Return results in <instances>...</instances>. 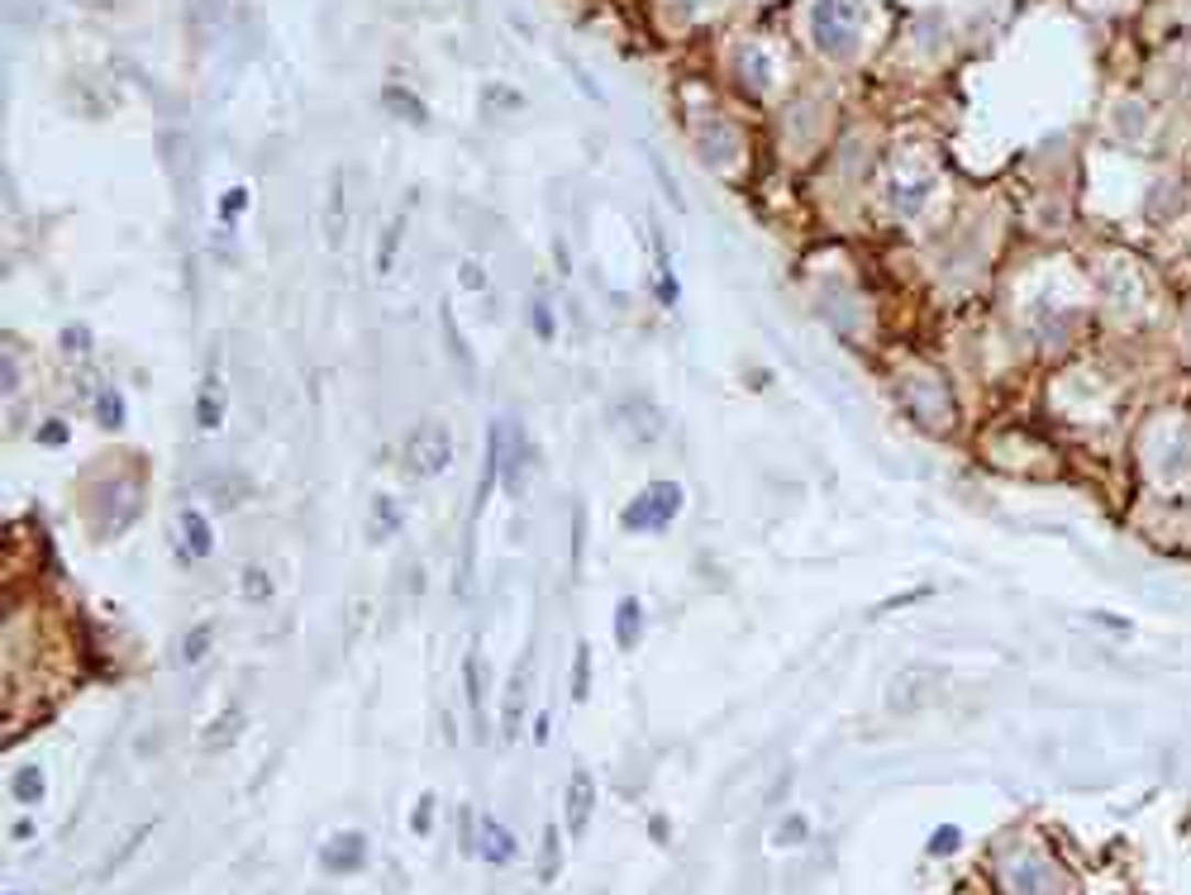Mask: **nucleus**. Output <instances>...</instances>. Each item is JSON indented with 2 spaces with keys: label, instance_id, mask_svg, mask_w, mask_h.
<instances>
[{
  "label": "nucleus",
  "instance_id": "1",
  "mask_svg": "<svg viewBox=\"0 0 1191 895\" xmlns=\"http://www.w3.org/2000/svg\"><path fill=\"white\" fill-rule=\"evenodd\" d=\"M896 396H901V406L911 410V420H915V424L939 429V434L953 424V400H949V386H944V382L935 377V372L915 367L911 377H901Z\"/></svg>",
  "mask_w": 1191,
  "mask_h": 895
},
{
  "label": "nucleus",
  "instance_id": "2",
  "mask_svg": "<svg viewBox=\"0 0 1191 895\" xmlns=\"http://www.w3.org/2000/svg\"><path fill=\"white\" fill-rule=\"evenodd\" d=\"M682 505H686V496H682V486H677V482H653V486H643L639 496L625 505L620 524H625L629 533H653V529H668L672 519L682 515Z\"/></svg>",
  "mask_w": 1191,
  "mask_h": 895
},
{
  "label": "nucleus",
  "instance_id": "3",
  "mask_svg": "<svg viewBox=\"0 0 1191 895\" xmlns=\"http://www.w3.org/2000/svg\"><path fill=\"white\" fill-rule=\"evenodd\" d=\"M449 462H453V434L443 424H420L406 439V448H400V467H406V476H420V482L449 472Z\"/></svg>",
  "mask_w": 1191,
  "mask_h": 895
},
{
  "label": "nucleus",
  "instance_id": "4",
  "mask_svg": "<svg viewBox=\"0 0 1191 895\" xmlns=\"http://www.w3.org/2000/svg\"><path fill=\"white\" fill-rule=\"evenodd\" d=\"M939 690H944V672L906 667V672L892 676V686H886V710L892 715H920L925 705H935Z\"/></svg>",
  "mask_w": 1191,
  "mask_h": 895
},
{
  "label": "nucleus",
  "instance_id": "5",
  "mask_svg": "<svg viewBox=\"0 0 1191 895\" xmlns=\"http://www.w3.org/2000/svg\"><path fill=\"white\" fill-rule=\"evenodd\" d=\"M853 34H858V14L849 0H820L815 5V43L820 53H849L853 48Z\"/></svg>",
  "mask_w": 1191,
  "mask_h": 895
},
{
  "label": "nucleus",
  "instance_id": "6",
  "mask_svg": "<svg viewBox=\"0 0 1191 895\" xmlns=\"http://www.w3.org/2000/svg\"><path fill=\"white\" fill-rule=\"evenodd\" d=\"M363 862H367V839L357 829H343L334 839H324V848H320V868L329 876H353V872H363Z\"/></svg>",
  "mask_w": 1191,
  "mask_h": 895
},
{
  "label": "nucleus",
  "instance_id": "7",
  "mask_svg": "<svg viewBox=\"0 0 1191 895\" xmlns=\"http://www.w3.org/2000/svg\"><path fill=\"white\" fill-rule=\"evenodd\" d=\"M615 424H620V434H629V443H639V448H649L663 439V410H653L649 400H620V410H615Z\"/></svg>",
  "mask_w": 1191,
  "mask_h": 895
},
{
  "label": "nucleus",
  "instance_id": "8",
  "mask_svg": "<svg viewBox=\"0 0 1191 895\" xmlns=\"http://www.w3.org/2000/svg\"><path fill=\"white\" fill-rule=\"evenodd\" d=\"M515 853H520L515 829H506L500 819H482V829H477V858L486 862V868H506V862H515Z\"/></svg>",
  "mask_w": 1191,
  "mask_h": 895
},
{
  "label": "nucleus",
  "instance_id": "9",
  "mask_svg": "<svg viewBox=\"0 0 1191 895\" xmlns=\"http://www.w3.org/2000/svg\"><path fill=\"white\" fill-rule=\"evenodd\" d=\"M592 810H596V782L586 772H572V782H567V833L572 839H582V833L592 829Z\"/></svg>",
  "mask_w": 1191,
  "mask_h": 895
},
{
  "label": "nucleus",
  "instance_id": "10",
  "mask_svg": "<svg viewBox=\"0 0 1191 895\" xmlns=\"http://www.w3.org/2000/svg\"><path fill=\"white\" fill-rule=\"evenodd\" d=\"M1006 882L1015 895H1054V868L1039 858H1015L1006 868Z\"/></svg>",
  "mask_w": 1191,
  "mask_h": 895
},
{
  "label": "nucleus",
  "instance_id": "11",
  "mask_svg": "<svg viewBox=\"0 0 1191 895\" xmlns=\"http://www.w3.org/2000/svg\"><path fill=\"white\" fill-rule=\"evenodd\" d=\"M1158 467H1164V476H1187L1191 472V429L1187 424H1168L1164 429V453H1158Z\"/></svg>",
  "mask_w": 1191,
  "mask_h": 895
},
{
  "label": "nucleus",
  "instance_id": "12",
  "mask_svg": "<svg viewBox=\"0 0 1191 895\" xmlns=\"http://www.w3.org/2000/svg\"><path fill=\"white\" fill-rule=\"evenodd\" d=\"M177 529H181V553L186 557H210L214 553V529H210V519L200 510H181Z\"/></svg>",
  "mask_w": 1191,
  "mask_h": 895
},
{
  "label": "nucleus",
  "instance_id": "13",
  "mask_svg": "<svg viewBox=\"0 0 1191 895\" xmlns=\"http://www.w3.org/2000/svg\"><path fill=\"white\" fill-rule=\"evenodd\" d=\"M639 639H643V605L635 596H625L620 605H615V643L629 653Z\"/></svg>",
  "mask_w": 1191,
  "mask_h": 895
},
{
  "label": "nucleus",
  "instance_id": "14",
  "mask_svg": "<svg viewBox=\"0 0 1191 895\" xmlns=\"http://www.w3.org/2000/svg\"><path fill=\"white\" fill-rule=\"evenodd\" d=\"M239 733H243V710H239V705H229V710L206 729V739H200V743H206L210 753H224V748H234Z\"/></svg>",
  "mask_w": 1191,
  "mask_h": 895
},
{
  "label": "nucleus",
  "instance_id": "15",
  "mask_svg": "<svg viewBox=\"0 0 1191 895\" xmlns=\"http://www.w3.org/2000/svg\"><path fill=\"white\" fill-rule=\"evenodd\" d=\"M10 796H14V800H24V805H38V800H43V767H34V762L14 767V776H10Z\"/></svg>",
  "mask_w": 1191,
  "mask_h": 895
},
{
  "label": "nucleus",
  "instance_id": "16",
  "mask_svg": "<svg viewBox=\"0 0 1191 895\" xmlns=\"http://www.w3.org/2000/svg\"><path fill=\"white\" fill-rule=\"evenodd\" d=\"M196 424L200 429H220L224 424V391L214 382H206V391L196 400Z\"/></svg>",
  "mask_w": 1191,
  "mask_h": 895
},
{
  "label": "nucleus",
  "instance_id": "17",
  "mask_svg": "<svg viewBox=\"0 0 1191 895\" xmlns=\"http://www.w3.org/2000/svg\"><path fill=\"white\" fill-rule=\"evenodd\" d=\"M525 686H529V653H525V667L510 682V696H506V739L510 743H515V729H520V715H525Z\"/></svg>",
  "mask_w": 1191,
  "mask_h": 895
},
{
  "label": "nucleus",
  "instance_id": "18",
  "mask_svg": "<svg viewBox=\"0 0 1191 895\" xmlns=\"http://www.w3.org/2000/svg\"><path fill=\"white\" fill-rule=\"evenodd\" d=\"M896 210H920V200L929 196V177H906V181H892L886 186Z\"/></svg>",
  "mask_w": 1191,
  "mask_h": 895
},
{
  "label": "nucleus",
  "instance_id": "19",
  "mask_svg": "<svg viewBox=\"0 0 1191 895\" xmlns=\"http://www.w3.org/2000/svg\"><path fill=\"white\" fill-rule=\"evenodd\" d=\"M148 833H153V825H139L134 833H129V839H124V843H120V848H114V853L106 858V876H114V872H120V868H124V862H129V858H134V853H139V848H143V843H148Z\"/></svg>",
  "mask_w": 1191,
  "mask_h": 895
},
{
  "label": "nucleus",
  "instance_id": "20",
  "mask_svg": "<svg viewBox=\"0 0 1191 895\" xmlns=\"http://www.w3.org/2000/svg\"><path fill=\"white\" fill-rule=\"evenodd\" d=\"M463 672H467V700H472V710L482 715V700H486V662H482V653H467Z\"/></svg>",
  "mask_w": 1191,
  "mask_h": 895
},
{
  "label": "nucleus",
  "instance_id": "21",
  "mask_svg": "<svg viewBox=\"0 0 1191 895\" xmlns=\"http://www.w3.org/2000/svg\"><path fill=\"white\" fill-rule=\"evenodd\" d=\"M558 872H563V839H558V825H549L543 829V868H539V876L543 882H553Z\"/></svg>",
  "mask_w": 1191,
  "mask_h": 895
},
{
  "label": "nucleus",
  "instance_id": "22",
  "mask_svg": "<svg viewBox=\"0 0 1191 895\" xmlns=\"http://www.w3.org/2000/svg\"><path fill=\"white\" fill-rule=\"evenodd\" d=\"M586 690H592V653H586V643H577V653H572V700H586Z\"/></svg>",
  "mask_w": 1191,
  "mask_h": 895
},
{
  "label": "nucleus",
  "instance_id": "23",
  "mask_svg": "<svg viewBox=\"0 0 1191 895\" xmlns=\"http://www.w3.org/2000/svg\"><path fill=\"white\" fill-rule=\"evenodd\" d=\"M372 515H377V529H372V543H386V539H392V533L400 529L396 505L386 500V496H377V500H372Z\"/></svg>",
  "mask_w": 1191,
  "mask_h": 895
},
{
  "label": "nucleus",
  "instance_id": "24",
  "mask_svg": "<svg viewBox=\"0 0 1191 895\" xmlns=\"http://www.w3.org/2000/svg\"><path fill=\"white\" fill-rule=\"evenodd\" d=\"M210 643H214V629L210 625H196L191 633H186V643H181V662H186V667H196V662L210 653Z\"/></svg>",
  "mask_w": 1191,
  "mask_h": 895
},
{
  "label": "nucleus",
  "instance_id": "25",
  "mask_svg": "<svg viewBox=\"0 0 1191 895\" xmlns=\"http://www.w3.org/2000/svg\"><path fill=\"white\" fill-rule=\"evenodd\" d=\"M806 833H810L806 815H786L782 825L772 829V843H778V848H796V843H806Z\"/></svg>",
  "mask_w": 1191,
  "mask_h": 895
},
{
  "label": "nucleus",
  "instance_id": "26",
  "mask_svg": "<svg viewBox=\"0 0 1191 895\" xmlns=\"http://www.w3.org/2000/svg\"><path fill=\"white\" fill-rule=\"evenodd\" d=\"M329 243H343V177L329 181Z\"/></svg>",
  "mask_w": 1191,
  "mask_h": 895
},
{
  "label": "nucleus",
  "instance_id": "27",
  "mask_svg": "<svg viewBox=\"0 0 1191 895\" xmlns=\"http://www.w3.org/2000/svg\"><path fill=\"white\" fill-rule=\"evenodd\" d=\"M96 415H100V424H106V429H120V424H124V400H120V391H100V396H96Z\"/></svg>",
  "mask_w": 1191,
  "mask_h": 895
},
{
  "label": "nucleus",
  "instance_id": "28",
  "mask_svg": "<svg viewBox=\"0 0 1191 895\" xmlns=\"http://www.w3.org/2000/svg\"><path fill=\"white\" fill-rule=\"evenodd\" d=\"M243 590H249V596L263 605V600H272V576L263 567H249V572H243Z\"/></svg>",
  "mask_w": 1191,
  "mask_h": 895
},
{
  "label": "nucleus",
  "instance_id": "29",
  "mask_svg": "<svg viewBox=\"0 0 1191 895\" xmlns=\"http://www.w3.org/2000/svg\"><path fill=\"white\" fill-rule=\"evenodd\" d=\"M443 334H449V349H453L457 363L472 367V357H467V349H463V339H457V324H453V306H443Z\"/></svg>",
  "mask_w": 1191,
  "mask_h": 895
},
{
  "label": "nucleus",
  "instance_id": "30",
  "mask_svg": "<svg viewBox=\"0 0 1191 895\" xmlns=\"http://www.w3.org/2000/svg\"><path fill=\"white\" fill-rule=\"evenodd\" d=\"M386 100H392V110H396V114H410L415 124H424V110H420V100H415V96H406V91H386Z\"/></svg>",
  "mask_w": 1191,
  "mask_h": 895
},
{
  "label": "nucleus",
  "instance_id": "31",
  "mask_svg": "<svg viewBox=\"0 0 1191 895\" xmlns=\"http://www.w3.org/2000/svg\"><path fill=\"white\" fill-rule=\"evenodd\" d=\"M67 439H71V429H67L63 420H48V424L38 429V443H43V448H63Z\"/></svg>",
  "mask_w": 1191,
  "mask_h": 895
},
{
  "label": "nucleus",
  "instance_id": "32",
  "mask_svg": "<svg viewBox=\"0 0 1191 895\" xmlns=\"http://www.w3.org/2000/svg\"><path fill=\"white\" fill-rule=\"evenodd\" d=\"M243 206H249V191H243V186H234V191H224V200H220V214H224V220H239Z\"/></svg>",
  "mask_w": 1191,
  "mask_h": 895
},
{
  "label": "nucleus",
  "instance_id": "33",
  "mask_svg": "<svg viewBox=\"0 0 1191 895\" xmlns=\"http://www.w3.org/2000/svg\"><path fill=\"white\" fill-rule=\"evenodd\" d=\"M457 281H463L467 291H482V286H486V267H482V263H472V257H467V263L457 267Z\"/></svg>",
  "mask_w": 1191,
  "mask_h": 895
},
{
  "label": "nucleus",
  "instance_id": "34",
  "mask_svg": "<svg viewBox=\"0 0 1191 895\" xmlns=\"http://www.w3.org/2000/svg\"><path fill=\"white\" fill-rule=\"evenodd\" d=\"M958 839H963V833H958L953 825H944V829L935 833V839H929V853H939V858H944V853H953Z\"/></svg>",
  "mask_w": 1191,
  "mask_h": 895
},
{
  "label": "nucleus",
  "instance_id": "35",
  "mask_svg": "<svg viewBox=\"0 0 1191 895\" xmlns=\"http://www.w3.org/2000/svg\"><path fill=\"white\" fill-rule=\"evenodd\" d=\"M534 334L549 343L553 339V310H549V300H534Z\"/></svg>",
  "mask_w": 1191,
  "mask_h": 895
},
{
  "label": "nucleus",
  "instance_id": "36",
  "mask_svg": "<svg viewBox=\"0 0 1191 895\" xmlns=\"http://www.w3.org/2000/svg\"><path fill=\"white\" fill-rule=\"evenodd\" d=\"M658 300H663V306H677V277H672L668 263H663V277H658Z\"/></svg>",
  "mask_w": 1191,
  "mask_h": 895
},
{
  "label": "nucleus",
  "instance_id": "37",
  "mask_svg": "<svg viewBox=\"0 0 1191 895\" xmlns=\"http://www.w3.org/2000/svg\"><path fill=\"white\" fill-rule=\"evenodd\" d=\"M415 833H429V796L420 800V810H415Z\"/></svg>",
  "mask_w": 1191,
  "mask_h": 895
},
{
  "label": "nucleus",
  "instance_id": "38",
  "mask_svg": "<svg viewBox=\"0 0 1191 895\" xmlns=\"http://www.w3.org/2000/svg\"><path fill=\"white\" fill-rule=\"evenodd\" d=\"M10 839H34V825H29V819H20V825L10 829Z\"/></svg>",
  "mask_w": 1191,
  "mask_h": 895
},
{
  "label": "nucleus",
  "instance_id": "39",
  "mask_svg": "<svg viewBox=\"0 0 1191 895\" xmlns=\"http://www.w3.org/2000/svg\"><path fill=\"white\" fill-rule=\"evenodd\" d=\"M67 349H86V329H67Z\"/></svg>",
  "mask_w": 1191,
  "mask_h": 895
},
{
  "label": "nucleus",
  "instance_id": "40",
  "mask_svg": "<svg viewBox=\"0 0 1191 895\" xmlns=\"http://www.w3.org/2000/svg\"><path fill=\"white\" fill-rule=\"evenodd\" d=\"M534 743H549V715H539V725H534Z\"/></svg>",
  "mask_w": 1191,
  "mask_h": 895
},
{
  "label": "nucleus",
  "instance_id": "41",
  "mask_svg": "<svg viewBox=\"0 0 1191 895\" xmlns=\"http://www.w3.org/2000/svg\"><path fill=\"white\" fill-rule=\"evenodd\" d=\"M5 895H14V891H5Z\"/></svg>",
  "mask_w": 1191,
  "mask_h": 895
}]
</instances>
